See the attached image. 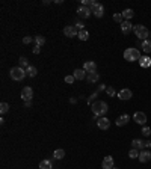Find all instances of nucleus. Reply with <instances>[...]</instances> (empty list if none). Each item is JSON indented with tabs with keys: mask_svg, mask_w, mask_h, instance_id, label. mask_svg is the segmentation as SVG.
Listing matches in <instances>:
<instances>
[{
	"mask_svg": "<svg viewBox=\"0 0 151 169\" xmlns=\"http://www.w3.org/2000/svg\"><path fill=\"white\" fill-rule=\"evenodd\" d=\"M73 76H74V79H76V80H83V79H86V77H88V72H86L85 69L77 68V69H74Z\"/></svg>",
	"mask_w": 151,
	"mask_h": 169,
	"instance_id": "12",
	"label": "nucleus"
},
{
	"mask_svg": "<svg viewBox=\"0 0 151 169\" xmlns=\"http://www.w3.org/2000/svg\"><path fill=\"white\" fill-rule=\"evenodd\" d=\"M101 168L103 169H113V157L112 156H106L103 163H101Z\"/></svg>",
	"mask_w": 151,
	"mask_h": 169,
	"instance_id": "15",
	"label": "nucleus"
},
{
	"mask_svg": "<svg viewBox=\"0 0 151 169\" xmlns=\"http://www.w3.org/2000/svg\"><path fill=\"white\" fill-rule=\"evenodd\" d=\"M139 150H135V148H132L130 151H129V157L130 159H139Z\"/></svg>",
	"mask_w": 151,
	"mask_h": 169,
	"instance_id": "28",
	"label": "nucleus"
},
{
	"mask_svg": "<svg viewBox=\"0 0 151 169\" xmlns=\"http://www.w3.org/2000/svg\"><path fill=\"white\" fill-rule=\"evenodd\" d=\"M53 157H55V160H61V159L65 157V151L59 148V150H56V151L53 153Z\"/></svg>",
	"mask_w": 151,
	"mask_h": 169,
	"instance_id": "27",
	"label": "nucleus"
},
{
	"mask_svg": "<svg viewBox=\"0 0 151 169\" xmlns=\"http://www.w3.org/2000/svg\"><path fill=\"white\" fill-rule=\"evenodd\" d=\"M142 134L148 137V136L151 134V128H150V127H142Z\"/></svg>",
	"mask_w": 151,
	"mask_h": 169,
	"instance_id": "33",
	"label": "nucleus"
},
{
	"mask_svg": "<svg viewBox=\"0 0 151 169\" xmlns=\"http://www.w3.org/2000/svg\"><path fill=\"white\" fill-rule=\"evenodd\" d=\"M133 32H135V35H136L141 41H145V39H148V36H150V30H148L145 26H142V24H136V26L133 27Z\"/></svg>",
	"mask_w": 151,
	"mask_h": 169,
	"instance_id": "4",
	"label": "nucleus"
},
{
	"mask_svg": "<svg viewBox=\"0 0 151 169\" xmlns=\"http://www.w3.org/2000/svg\"><path fill=\"white\" fill-rule=\"evenodd\" d=\"M9 76H11L12 80L20 82V80H23L24 77H26L27 74H26V69H24V68H21V66H14V68L9 71Z\"/></svg>",
	"mask_w": 151,
	"mask_h": 169,
	"instance_id": "2",
	"label": "nucleus"
},
{
	"mask_svg": "<svg viewBox=\"0 0 151 169\" xmlns=\"http://www.w3.org/2000/svg\"><path fill=\"white\" fill-rule=\"evenodd\" d=\"M129 121H130V116H129L127 113H124V115H121V116L115 121V123H116V125H118V127H124L125 124L129 123Z\"/></svg>",
	"mask_w": 151,
	"mask_h": 169,
	"instance_id": "16",
	"label": "nucleus"
},
{
	"mask_svg": "<svg viewBox=\"0 0 151 169\" xmlns=\"http://www.w3.org/2000/svg\"><path fill=\"white\" fill-rule=\"evenodd\" d=\"M113 20H115L118 24H121V23L124 21V17H122V14H115V15H113Z\"/></svg>",
	"mask_w": 151,
	"mask_h": 169,
	"instance_id": "32",
	"label": "nucleus"
},
{
	"mask_svg": "<svg viewBox=\"0 0 151 169\" xmlns=\"http://www.w3.org/2000/svg\"><path fill=\"white\" fill-rule=\"evenodd\" d=\"M132 97H133V92L130 91V89H127V88H124V89H121L119 92H118V98L119 100H130L132 98Z\"/></svg>",
	"mask_w": 151,
	"mask_h": 169,
	"instance_id": "9",
	"label": "nucleus"
},
{
	"mask_svg": "<svg viewBox=\"0 0 151 169\" xmlns=\"http://www.w3.org/2000/svg\"><path fill=\"white\" fill-rule=\"evenodd\" d=\"M39 169H53L52 160H42V162H39Z\"/></svg>",
	"mask_w": 151,
	"mask_h": 169,
	"instance_id": "22",
	"label": "nucleus"
},
{
	"mask_svg": "<svg viewBox=\"0 0 151 169\" xmlns=\"http://www.w3.org/2000/svg\"><path fill=\"white\" fill-rule=\"evenodd\" d=\"M133 15H135L133 9H124L122 11V17H124V20H127V21H130L133 18Z\"/></svg>",
	"mask_w": 151,
	"mask_h": 169,
	"instance_id": "23",
	"label": "nucleus"
},
{
	"mask_svg": "<svg viewBox=\"0 0 151 169\" xmlns=\"http://www.w3.org/2000/svg\"><path fill=\"white\" fill-rule=\"evenodd\" d=\"M91 12L94 14V17H97V18H101V17L104 15V6H103L101 3L95 2V3L91 6Z\"/></svg>",
	"mask_w": 151,
	"mask_h": 169,
	"instance_id": "5",
	"label": "nucleus"
},
{
	"mask_svg": "<svg viewBox=\"0 0 151 169\" xmlns=\"http://www.w3.org/2000/svg\"><path fill=\"white\" fill-rule=\"evenodd\" d=\"M74 80H76V79H74V76H67V77H65V82H67V83H70V85H71Z\"/></svg>",
	"mask_w": 151,
	"mask_h": 169,
	"instance_id": "35",
	"label": "nucleus"
},
{
	"mask_svg": "<svg viewBox=\"0 0 151 169\" xmlns=\"http://www.w3.org/2000/svg\"><path fill=\"white\" fill-rule=\"evenodd\" d=\"M97 125L100 130H107L110 127V121L106 118V116H101V118H98L97 119Z\"/></svg>",
	"mask_w": 151,
	"mask_h": 169,
	"instance_id": "8",
	"label": "nucleus"
},
{
	"mask_svg": "<svg viewBox=\"0 0 151 169\" xmlns=\"http://www.w3.org/2000/svg\"><path fill=\"white\" fill-rule=\"evenodd\" d=\"M98 79H100V74L95 71V72H89L88 74V77H86V80L89 82V83H95V82H98Z\"/></svg>",
	"mask_w": 151,
	"mask_h": 169,
	"instance_id": "20",
	"label": "nucleus"
},
{
	"mask_svg": "<svg viewBox=\"0 0 151 169\" xmlns=\"http://www.w3.org/2000/svg\"><path fill=\"white\" fill-rule=\"evenodd\" d=\"M92 112H94V119L97 121L98 118H101L103 115H106L107 112V103L106 101H101V100H98V101H94V104L91 106Z\"/></svg>",
	"mask_w": 151,
	"mask_h": 169,
	"instance_id": "1",
	"label": "nucleus"
},
{
	"mask_svg": "<svg viewBox=\"0 0 151 169\" xmlns=\"http://www.w3.org/2000/svg\"><path fill=\"white\" fill-rule=\"evenodd\" d=\"M133 121L136 124H139V125H145L147 124V115L144 112H136L133 115Z\"/></svg>",
	"mask_w": 151,
	"mask_h": 169,
	"instance_id": "7",
	"label": "nucleus"
},
{
	"mask_svg": "<svg viewBox=\"0 0 151 169\" xmlns=\"http://www.w3.org/2000/svg\"><path fill=\"white\" fill-rule=\"evenodd\" d=\"M142 56H141V52L138 48H127L124 52V59L129 61V62H135V61H139Z\"/></svg>",
	"mask_w": 151,
	"mask_h": 169,
	"instance_id": "3",
	"label": "nucleus"
},
{
	"mask_svg": "<svg viewBox=\"0 0 151 169\" xmlns=\"http://www.w3.org/2000/svg\"><path fill=\"white\" fill-rule=\"evenodd\" d=\"M151 160V151H141L139 153V162L141 163H148Z\"/></svg>",
	"mask_w": 151,
	"mask_h": 169,
	"instance_id": "17",
	"label": "nucleus"
},
{
	"mask_svg": "<svg viewBox=\"0 0 151 169\" xmlns=\"http://www.w3.org/2000/svg\"><path fill=\"white\" fill-rule=\"evenodd\" d=\"M26 74H27L29 77H35V76L38 74V69H36L35 66H32V65H29V66L26 68Z\"/></svg>",
	"mask_w": 151,
	"mask_h": 169,
	"instance_id": "24",
	"label": "nucleus"
},
{
	"mask_svg": "<svg viewBox=\"0 0 151 169\" xmlns=\"http://www.w3.org/2000/svg\"><path fill=\"white\" fill-rule=\"evenodd\" d=\"M64 35L68 38H74L79 35V30L76 29V26H67V27H64Z\"/></svg>",
	"mask_w": 151,
	"mask_h": 169,
	"instance_id": "10",
	"label": "nucleus"
},
{
	"mask_svg": "<svg viewBox=\"0 0 151 169\" xmlns=\"http://www.w3.org/2000/svg\"><path fill=\"white\" fill-rule=\"evenodd\" d=\"M119 26H121V32H122L124 35H129V33L133 30V26L130 24V21H127V20H124V21L119 24Z\"/></svg>",
	"mask_w": 151,
	"mask_h": 169,
	"instance_id": "11",
	"label": "nucleus"
},
{
	"mask_svg": "<svg viewBox=\"0 0 151 169\" xmlns=\"http://www.w3.org/2000/svg\"><path fill=\"white\" fill-rule=\"evenodd\" d=\"M77 14H79V17H82V18H89V17L92 15L91 8H86V6H80V8L77 9Z\"/></svg>",
	"mask_w": 151,
	"mask_h": 169,
	"instance_id": "14",
	"label": "nucleus"
},
{
	"mask_svg": "<svg viewBox=\"0 0 151 169\" xmlns=\"http://www.w3.org/2000/svg\"><path fill=\"white\" fill-rule=\"evenodd\" d=\"M32 41H35L32 36H24V38H23V44H26V45H27V44H30Z\"/></svg>",
	"mask_w": 151,
	"mask_h": 169,
	"instance_id": "34",
	"label": "nucleus"
},
{
	"mask_svg": "<svg viewBox=\"0 0 151 169\" xmlns=\"http://www.w3.org/2000/svg\"><path fill=\"white\" fill-rule=\"evenodd\" d=\"M83 69L88 72H95V69H97V63L94 62V61H86L85 63H83Z\"/></svg>",
	"mask_w": 151,
	"mask_h": 169,
	"instance_id": "13",
	"label": "nucleus"
},
{
	"mask_svg": "<svg viewBox=\"0 0 151 169\" xmlns=\"http://www.w3.org/2000/svg\"><path fill=\"white\" fill-rule=\"evenodd\" d=\"M39 52H41V47H39V45H35V47H33V53H35V55H39Z\"/></svg>",
	"mask_w": 151,
	"mask_h": 169,
	"instance_id": "36",
	"label": "nucleus"
},
{
	"mask_svg": "<svg viewBox=\"0 0 151 169\" xmlns=\"http://www.w3.org/2000/svg\"><path fill=\"white\" fill-rule=\"evenodd\" d=\"M30 106H32L30 101H24V107H30Z\"/></svg>",
	"mask_w": 151,
	"mask_h": 169,
	"instance_id": "39",
	"label": "nucleus"
},
{
	"mask_svg": "<svg viewBox=\"0 0 151 169\" xmlns=\"http://www.w3.org/2000/svg\"><path fill=\"white\" fill-rule=\"evenodd\" d=\"M142 50H144L147 55L151 53V39H145V41H142Z\"/></svg>",
	"mask_w": 151,
	"mask_h": 169,
	"instance_id": "21",
	"label": "nucleus"
},
{
	"mask_svg": "<svg viewBox=\"0 0 151 169\" xmlns=\"http://www.w3.org/2000/svg\"><path fill=\"white\" fill-rule=\"evenodd\" d=\"M106 94H107L109 97H115V95H116L115 88H113V86H107V88H106Z\"/></svg>",
	"mask_w": 151,
	"mask_h": 169,
	"instance_id": "31",
	"label": "nucleus"
},
{
	"mask_svg": "<svg viewBox=\"0 0 151 169\" xmlns=\"http://www.w3.org/2000/svg\"><path fill=\"white\" fill-rule=\"evenodd\" d=\"M33 39H35V45H39V47H42V45L45 44V38H44V36H41V35H36V36H33Z\"/></svg>",
	"mask_w": 151,
	"mask_h": 169,
	"instance_id": "26",
	"label": "nucleus"
},
{
	"mask_svg": "<svg viewBox=\"0 0 151 169\" xmlns=\"http://www.w3.org/2000/svg\"><path fill=\"white\" fill-rule=\"evenodd\" d=\"M21 98H23L24 101H30V100L33 98V89H32L30 86H24V88L21 89Z\"/></svg>",
	"mask_w": 151,
	"mask_h": 169,
	"instance_id": "6",
	"label": "nucleus"
},
{
	"mask_svg": "<svg viewBox=\"0 0 151 169\" xmlns=\"http://www.w3.org/2000/svg\"><path fill=\"white\" fill-rule=\"evenodd\" d=\"M144 147H145V148H151V140H147V142H144Z\"/></svg>",
	"mask_w": 151,
	"mask_h": 169,
	"instance_id": "37",
	"label": "nucleus"
},
{
	"mask_svg": "<svg viewBox=\"0 0 151 169\" xmlns=\"http://www.w3.org/2000/svg\"><path fill=\"white\" fill-rule=\"evenodd\" d=\"M132 147H133L135 150L142 151V150H144V142H142L141 139H133V140H132Z\"/></svg>",
	"mask_w": 151,
	"mask_h": 169,
	"instance_id": "19",
	"label": "nucleus"
},
{
	"mask_svg": "<svg viewBox=\"0 0 151 169\" xmlns=\"http://www.w3.org/2000/svg\"><path fill=\"white\" fill-rule=\"evenodd\" d=\"M18 62H20V66H21V68H24V69H26V68L29 66V61H27L26 58H24V56H21Z\"/></svg>",
	"mask_w": 151,
	"mask_h": 169,
	"instance_id": "29",
	"label": "nucleus"
},
{
	"mask_svg": "<svg viewBox=\"0 0 151 169\" xmlns=\"http://www.w3.org/2000/svg\"><path fill=\"white\" fill-rule=\"evenodd\" d=\"M95 97H97V94H94V95H91V98L88 100V103H89V104H92V100L95 98Z\"/></svg>",
	"mask_w": 151,
	"mask_h": 169,
	"instance_id": "38",
	"label": "nucleus"
},
{
	"mask_svg": "<svg viewBox=\"0 0 151 169\" xmlns=\"http://www.w3.org/2000/svg\"><path fill=\"white\" fill-rule=\"evenodd\" d=\"M0 112H2V115H5V113H8V112H9V104L3 101L2 104H0Z\"/></svg>",
	"mask_w": 151,
	"mask_h": 169,
	"instance_id": "30",
	"label": "nucleus"
},
{
	"mask_svg": "<svg viewBox=\"0 0 151 169\" xmlns=\"http://www.w3.org/2000/svg\"><path fill=\"white\" fill-rule=\"evenodd\" d=\"M113 169H116V168H113Z\"/></svg>",
	"mask_w": 151,
	"mask_h": 169,
	"instance_id": "40",
	"label": "nucleus"
},
{
	"mask_svg": "<svg viewBox=\"0 0 151 169\" xmlns=\"http://www.w3.org/2000/svg\"><path fill=\"white\" fill-rule=\"evenodd\" d=\"M139 63H141L142 68H150L151 66V58L150 56H142L139 59Z\"/></svg>",
	"mask_w": 151,
	"mask_h": 169,
	"instance_id": "18",
	"label": "nucleus"
},
{
	"mask_svg": "<svg viewBox=\"0 0 151 169\" xmlns=\"http://www.w3.org/2000/svg\"><path fill=\"white\" fill-rule=\"evenodd\" d=\"M77 38H79L80 41H88V39H89V32L83 29V30H80V32H79Z\"/></svg>",
	"mask_w": 151,
	"mask_h": 169,
	"instance_id": "25",
	"label": "nucleus"
}]
</instances>
